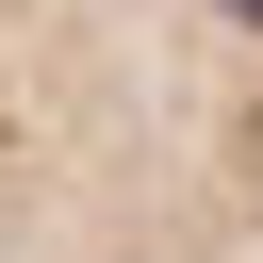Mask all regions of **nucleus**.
<instances>
[{"mask_svg": "<svg viewBox=\"0 0 263 263\" xmlns=\"http://www.w3.org/2000/svg\"><path fill=\"white\" fill-rule=\"evenodd\" d=\"M214 16H230V33H263V0H214Z\"/></svg>", "mask_w": 263, "mask_h": 263, "instance_id": "1", "label": "nucleus"}]
</instances>
